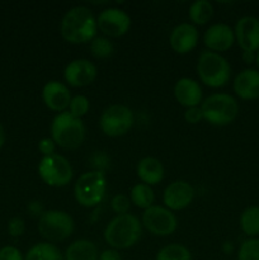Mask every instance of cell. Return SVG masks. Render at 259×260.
Wrapping results in <instances>:
<instances>
[{"instance_id":"6da1fadb","label":"cell","mask_w":259,"mask_h":260,"mask_svg":"<svg viewBox=\"0 0 259 260\" xmlns=\"http://www.w3.org/2000/svg\"><path fill=\"white\" fill-rule=\"evenodd\" d=\"M96 17L85 5H75L63 14L60 23V33L71 45L90 43L96 37Z\"/></svg>"},{"instance_id":"7a4b0ae2","label":"cell","mask_w":259,"mask_h":260,"mask_svg":"<svg viewBox=\"0 0 259 260\" xmlns=\"http://www.w3.org/2000/svg\"><path fill=\"white\" fill-rule=\"evenodd\" d=\"M142 236L141 221L132 213L114 216L104 228L107 245L116 250H127L139 243Z\"/></svg>"},{"instance_id":"3957f363","label":"cell","mask_w":259,"mask_h":260,"mask_svg":"<svg viewBox=\"0 0 259 260\" xmlns=\"http://www.w3.org/2000/svg\"><path fill=\"white\" fill-rule=\"evenodd\" d=\"M51 139L63 150H76L85 140V124L83 119L71 116L68 111L53 117L50 127Z\"/></svg>"},{"instance_id":"277c9868","label":"cell","mask_w":259,"mask_h":260,"mask_svg":"<svg viewBox=\"0 0 259 260\" xmlns=\"http://www.w3.org/2000/svg\"><path fill=\"white\" fill-rule=\"evenodd\" d=\"M198 79L203 85L212 89L223 88L231 76V66L221 53L202 51L197 58Z\"/></svg>"},{"instance_id":"5b68a950","label":"cell","mask_w":259,"mask_h":260,"mask_svg":"<svg viewBox=\"0 0 259 260\" xmlns=\"http://www.w3.org/2000/svg\"><path fill=\"white\" fill-rule=\"evenodd\" d=\"M203 121L216 127L231 124L239 113V104L233 95L228 93H213L201 103Z\"/></svg>"},{"instance_id":"8992f818","label":"cell","mask_w":259,"mask_h":260,"mask_svg":"<svg viewBox=\"0 0 259 260\" xmlns=\"http://www.w3.org/2000/svg\"><path fill=\"white\" fill-rule=\"evenodd\" d=\"M74 198L85 208H94L102 203L107 192V178L103 170L94 169L83 173L74 184Z\"/></svg>"},{"instance_id":"52a82bcc","label":"cell","mask_w":259,"mask_h":260,"mask_svg":"<svg viewBox=\"0 0 259 260\" xmlns=\"http://www.w3.org/2000/svg\"><path fill=\"white\" fill-rule=\"evenodd\" d=\"M37 229L40 235L47 243L56 244L65 241L73 235L75 222L65 211L48 210L38 217Z\"/></svg>"},{"instance_id":"ba28073f","label":"cell","mask_w":259,"mask_h":260,"mask_svg":"<svg viewBox=\"0 0 259 260\" xmlns=\"http://www.w3.org/2000/svg\"><path fill=\"white\" fill-rule=\"evenodd\" d=\"M37 172L41 180L52 188L66 187L74 177L70 161L60 154L42 157L38 162Z\"/></svg>"},{"instance_id":"9c48e42d","label":"cell","mask_w":259,"mask_h":260,"mask_svg":"<svg viewBox=\"0 0 259 260\" xmlns=\"http://www.w3.org/2000/svg\"><path fill=\"white\" fill-rule=\"evenodd\" d=\"M134 123V112L124 104H112L99 117V128L108 137L124 136Z\"/></svg>"},{"instance_id":"30bf717a","label":"cell","mask_w":259,"mask_h":260,"mask_svg":"<svg viewBox=\"0 0 259 260\" xmlns=\"http://www.w3.org/2000/svg\"><path fill=\"white\" fill-rule=\"evenodd\" d=\"M141 225L152 235L164 238L175 233L178 228V220L174 212L168 210L167 207L152 205L142 213Z\"/></svg>"},{"instance_id":"8fae6325","label":"cell","mask_w":259,"mask_h":260,"mask_svg":"<svg viewBox=\"0 0 259 260\" xmlns=\"http://www.w3.org/2000/svg\"><path fill=\"white\" fill-rule=\"evenodd\" d=\"M96 25L102 36L118 38L128 33L131 28V17L121 8L108 7L99 12L96 17Z\"/></svg>"},{"instance_id":"7c38bea8","label":"cell","mask_w":259,"mask_h":260,"mask_svg":"<svg viewBox=\"0 0 259 260\" xmlns=\"http://www.w3.org/2000/svg\"><path fill=\"white\" fill-rule=\"evenodd\" d=\"M98 76L96 66L86 58L70 61L63 69V80L71 88H84L94 83Z\"/></svg>"},{"instance_id":"4fadbf2b","label":"cell","mask_w":259,"mask_h":260,"mask_svg":"<svg viewBox=\"0 0 259 260\" xmlns=\"http://www.w3.org/2000/svg\"><path fill=\"white\" fill-rule=\"evenodd\" d=\"M195 200V188L187 180H174L165 187L163 192L164 207L172 212L182 211L189 207Z\"/></svg>"},{"instance_id":"5bb4252c","label":"cell","mask_w":259,"mask_h":260,"mask_svg":"<svg viewBox=\"0 0 259 260\" xmlns=\"http://www.w3.org/2000/svg\"><path fill=\"white\" fill-rule=\"evenodd\" d=\"M235 42L246 52L259 51V19L253 15H244L234 27Z\"/></svg>"},{"instance_id":"9a60e30c","label":"cell","mask_w":259,"mask_h":260,"mask_svg":"<svg viewBox=\"0 0 259 260\" xmlns=\"http://www.w3.org/2000/svg\"><path fill=\"white\" fill-rule=\"evenodd\" d=\"M202 41L208 51L222 53L233 47L235 43V35L230 25L225 23H215L205 30Z\"/></svg>"},{"instance_id":"2e32d148","label":"cell","mask_w":259,"mask_h":260,"mask_svg":"<svg viewBox=\"0 0 259 260\" xmlns=\"http://www.w3.org/2000/svg\"><path fill=\"white\" fill-rule=\"evenodd\" d=\"M198 40H200V33L197 27L190 22L175 25L169 35L170 48L179 55H187L195 50L198 45Z\"/></svg>"},{"instance_id":"e0dca14e","label":"cell","mask_w":259,"mask_h":260,"mask_svg":"<svg viewBox=\"0 0 259 260\" xmlns=\"http://www.w3.org/2000/svg\"><path fill=\"white\" fill-rule=\"evenodd\" d=\"M71 93L69 86L65 83L57 80H50L42 88V101L43 104L50 111L61 112L68 111L69 104L71 101Z\"/></svg>"},{"instance_id":"ac0fdd59","label":"cell","mask_w":259,"mask_h":260,"mask_svg":"<svg viewBox=\"0 0 259 260\" xmlns=\"http://www.w3.org/2000/svg\"><path fill=\"white\" fill-rule=\"evenodd\" d=\"M174 98L182 107L192 108V107H200L203 102V90L201 84L192 78H180L175 81L173 88Z\"/></svg>"},{"instance_id":"d6986e66","label":"cell","mask_w":259,"mask_h":260,"mask_svg":"<svg viewBox=\"0 0 259 260\" xmlns=\"http://www.w3.org/2000/svg\"><path fill=\"white\" fill-rule=\"evenodd\" d=\"M234 93L243 101L259 98V70L244 69L236 74L233 81Z\"/></svg>"},{"instance_id":"ffe728a7","label":"cell","mask_w":259,"mask_h":260,"mask_svg":"<svg viewBox=\"0 0 259 260\" xmlns=\"http://www.w3.org/2000/svg\"><path fill=\"white\" fill-rule=\"evenodd\" d=\"M136 175L140 179V182L152 187V185L159 184L164 179V165L156 157H142L136 165Z\"/></svg>"},{"instance_id":"44dd1931","label":"cell","mask_w":259,"mask_h":260,"mask_svg":"<svg viewBox=\"0 0 259 260\" xmlns=\"http://www.w3.org/2000/svg\"><path fill=\"white\" fill-rule=\"evenodd\" d=\"M99 251L95 244L88 239H79L66 246L63 260H98Z\"/></svg>"},{"instance_id":"7402d4cb","label":"cell","mask_w":259,"mask_h":260,"mask_svg":"<svg viewBox=\"0 0 259 260\" xmlns=\"http://www.w3.org/2000/svg\"><path fill=\"white\" fill-rule=\"evenodd\" d=\"M24 260H63V253L56 244L37 243L27 251Z\"/></svg>"},{"instance_id":"603a6c76","label":"cell","mask_w":259,"mask_h":260,"mask_svg":"<svg viewBox=\"0 0 259 260\" xmlns=\"http://www.w3.org/2000/svg\"><path fill=\"white\" fill-rule=\"evenodd\" d=\"M213 8L212 3L208 0H196L190 4L189 9H188V17H189L190 23L193 25H205L212 19Z\"/></svg>"},{"instance_id":"cb8c5ba5","label":"cell","mask_w":259,"mask_h":260,"mask_svg":"<svg viewBox=\"0 0 259 260\" xmlns=\"http://www.w3.org/2000/svg\"><path fill=\"white\" fill-rule=\"evenodd\" d=\"M130 201L134 206L141 210H147L151 207L155 202V193L152 187L144 184V183H137L130 190Z\"/></svg>"},{"instance_id":"d4e9b609","label":"cell","mask_w":259,"mask_h":260,"mask_svg":"<svg viewBox=\"0 0 259 260\" xmlns=\"http://www.w3.org/2000/svg\"><path fill=\"white\" fill-rule=\"evenodd\" d=\"M240 229L249 238L259 236V206H250L241 212Z\"/></svg>"},{"instance_id":"484cf974","label":"cell","mask_w":259,"mask_h":260,"mask_svg":"<svg viewBox=\"0 0 259 260\" xmlns=\"http://www.w3.org/2000/svg\"><path fill=\"white\" fill-rule=\"evenodd\" d=\"M155 260H193L192 253L185 245L172 243L163 246L156 253Z\"/></svg>"},{"instance_id":"4316f807","label":"cell","mask_w":259,"mask_h":260,"mask_svg":"<svg viewBox=\"0 0 259 260\" xmlns=\"http://www.w3.org/2000/svg\"><path fill=\"white\" fill-rule=\"evenodd\" d=\"M89 48H90L91 56L96 60H107L114 52V46L111 38L106 37V36L94 37L89 45Z\"/></svg>"},{"instance_id":"83f0119b","label":"cell","mask_w":259,"mask_h":260,"mask_svg":"<svg viewBox=\"0 0 259 260\" xmlns=\"http://www.w3.org/2000/svg\"><path fill=\"white\" fill-rule=\"evenodd\" d=\"M238 260H259V238H249L241 243L236 253Z\"/></svg>"},{"instance_id":"f1b7e54d","label":"cell","mask_w":259,"mask_h":260,"mask_svg":"<svg viewBox=\"0 0 259 260\" xmlns=\"http://www.w3.org/2000/svg\"><path fill=\"white\" fill-rule=\"evenodd\" d=\"M89 109H90V101H89V98L88 96L79 94V95H74L73 98H71L68 112L71 116L81 119L84 116L88 114Z\"/></svg>"},{"instance_id":"f546056e","label":"cell","mask_w":259,"mask_h":260,"mask_svg":"<svg viewBox=\"0 0 259 260\" xmlns=\"http://www.w3.org/2000/svg\"><path fill=\"white\" fill-rule=\"evenodd\" d=\"M131 201H130V197L126 194H122V193H118V194L113 196L111 200V208L116 216L118 215H126L128 213L130 208H131Z\"/></svg>"},{"instance_id":"4dcf8cb0","label":"cell","mask_w":259,"mask_h":260,"mask_svg":"<svg viewBox=\"0 0 259 260\" xmlns=\"http://www.w3.org/2000/svg\"><path fill=\"white\" fill-rule=\"evenodd\" d=\"M25 231V222L23 218L20 217H13L10 218L8 222V233L13 238H19L24 234Z\"/></svg>"},{"instance_id":"1f68e13d","label":"cell","mask_w":259,"mask_h":260,"mask_svg":"<svg viewBox=\"0 0 259 260\" xmlns=\"http://www.w3.org/2000/svg\"><path fill=\"white\" fill-rule=\"evenodd\" d=\"M37 147L40 154L42 155V157H45V156H51V155L56 154L55 151L57 145L55 144V141H53L50 136V137H43V139H41L40 141H38Z\"/></svg>"},{"instance_id":"d6a6232c","label":"cell","mask_w":259,"mask_h":260,"mask_svg":"<svg viewBox=\"0 0 259 260\" xmlns=\"http://www.w3.org/2000/svg\"><path fill=\"white\" fill-rule=\"evenodd\" d=\"M0 260H24V255L15 246L7 245L0 249Z\"/></svg>"},{"instance_id":"836d02e7","label":"cell","mask_w":259,"mask_h":260,"mask_svg":"<svg viewBox=\"0 0 259 260\" xmlns=\"http://www.w3.org/2000/svg\"><path fill=\"white\" fill-rule=\"evenodd\" d=\"M184 119L189 124H198L201 121H203V114L202 111H201V107H192V108L185 109Z\"/></svg>"},{"instance_id":"e575fe53","label":"cell","mask_w":259,"mask_h":260,"mask_svg":"<svg viewBox=\"0 0 259 260\" xmlns=\"http://www.w3.org/2000/svg\"><path fill=\"white\" fill-rule=\"evenodd\" d=\"M98 260H123L122 259L121 253L116 249H104L103 251L99 253V259Z\"/></svg>"},{"instance_id":"d590c367","label":"cell","mask_w":259,"mask_h":260,"mask_svg":"<svg viewBox=\"0 0 259 260\" xmlns=\"http://www.w3.org/2000/svg\"><path fill=\"white\" fill-rule=\"evenodd\" d=\"M27 210H28V212L30 213V215L37 216V217H40V216L42 215L43 212H45L42 203H41L40 201H32V202L28 203Z\"/></svg>"},{"instance_id":"8d00e7d4","label":"cell","mask_w":259,"mask_h":260,"mask_svg":"<svg viewBox=\"0 0 259 260\" xmlns=\"http://www.w3.org/2000/svg\"><path fill=\"white\" fill-rule=\"evenodd\" d=\"M255 57H256V52H246V51H244L243 55H241L243 61L245 63H248V65L255 62Z\"/></svg>"},{"instance_id":"74e56055","label":"cell","mask_w":259,"mask_h":260,"mask_svg":"<svg viewBox=\"0 0 259 260\" xmlns=\"http://www.w3.org/2000/svg\"><path fill=\"white\" fill-rule=\"evenodd\" d=\"M5 144V131H4V127L0 124V149L4 146Z\"/></svg>"},{"instance_id":"f35d334b","label":"cell","mask_w":259,"mask_h":260,"mask_svg":"<svg viewBox=\"0 0 259 260\" xmlns=\"http://www.w3.org/2000/svg\"><path fill=\"white\" fill-rule=\"evenodd\" d=\"M255 62H256V65H258V68H259V51H258V52H256V57H255Z\"/></svg>"}]
</instances>
